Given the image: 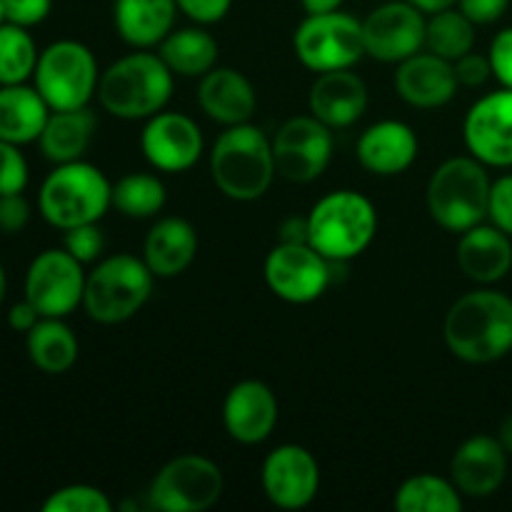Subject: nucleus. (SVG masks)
I'll use <instances>...</instances> for the list:
<instances>
[{"mask_svg": "<svg viewBox=\"0 0 512 512\" xmlns=\"http://www.w3.org/2000/svg\"><path fill=\"white\" fill-rule=\"evenodd\" d=\"M420 153L418 133L405 120L385 118L360 133L355 155L360 168L378 178H393L413 168Z\"/></svg>", "mask_w": 512, "mask_h": 512, "instance_id": "obj_20", "label": "nucleus"}, {"mask_svg": "<svg viewBox=\"0 0 512 512\" xmlns=\"http://www.w3.org/2000/svg\"><path fill=\"white\" fill-rule=\"evenodd\" d=\"M198 233L193 223L180 215L158 218L143 243V260L158 280L183 275L198 258Z\"/></svg>", "mask_w": 512, "mask_h": 512, "instance_id": "obj_25", "label": "nucleus"}, {"mask_svg": "<svg viewBox=\"0 0 512 512\" xmlns=\"http://www.w3.org/2000/svg\"><path fill=\"white\" fill-rule=\"evenodd\" d=\"M40 50L28 28L0 23V85H18L33 80Z\"/></svg>", "mask_w": 512, "mask_h": 512, "instance_id": "obj_34", "label": "nucleus"}, {"mask_svg": "<svg viewBox=\"0 0 512 512\" xmlns=\"http://www.w3.org/2000/svg\"><path fill=\"white\" fill-rule=\"evenodd\" d=\"M5 293H8V275H5L3 265H0V305H3Z\"/></svg>", "mask_w": 512, "mask_h": 512, "instance_id": "obj_50", "label": "nucleus"}, {"mask_svg": "<svg viewBox=\"0 0 512 512\" xmlns=\"http://www.w3.org/2000/svg\"><path fill=\"white\" fill-rule=\"evenodd\" d=\"M225 478L218 463L198 453L168 460L148 485L150 508L160 512H203L223 498Z\"/></svg>", "mask_w": 512, "mask_h": 512, "instance_id": "obj_10", "label": "nucleus"}, {"mask_svg": "<svg viewBox=\"0 0 512 512\" xmlns=\"http://www.w3.org/2000/svg\"><path fill=\"white\" fill-rule=\"evenodd\" d=\"M458 88L460 83L453 63L430 50L410 55L395 70V90L410 108H443L458 95Z\"/></svg>", "mask_w": 512, "mask_h": 512, "instance_id": "obj_21", "label": "nucleus"}, {"mask_svg": "<svg viewBox=\"0 0 512 512\" xmlns=\"http://www.w3.org/2000/svg\"><path fill=\"white\" fill-rule=\"evenodd\" d=\"M475 28L478 25L458 5L430 13L428 28H425V50L455 63L465 53L475 50V40H478Z\"/></svg>", "mask_w": 512, "mask_h": 512, "instance_id": "obj_32", "label": "nucleus"}, {"mask_svg": "<svg viewBox=\"0 0 512 512\" xmlns=\"http://www.w3.org/2000/svg\"><path fill=\"white\" fill-rule=\"evenodd\" d=\"M178 10L195 25H215L230 13L233 0H175Z\"/></svg>", "mask_w": 512, "mask_h": 512, "instance_id": "obj_43", "label": "nucleus"}, {"mask_svg": "<svg viewBox=\"0 0 512 512\" xmlns=\"http://www.w3.org/2000/svg\"><path fill=\"white\" fill-rule=\"evenodd\" d=\"M30 168L20 145L0 140V195L23 193L28 188Z\"/></svg>", "mask_w": 512, "mask_h": 512, "instance_id": "obj_37", "label": "nucleus"}, {"mask_svg": "<svg viewBox=\"0 0 512 512\" xmlns=\"http://www.w3.org/2000/svg\"><path fill=\"white\" fill-rule=\"evenodd\" d=\"M495 438L500 440V445L505 448V453L512 458V413H508L503 420H500L498 435H495Z\"/></svg>", "mask_w": 512, "mask_h": 512, "instance_id": "obj_48", "label": "nucleus"}, {"mask_svg": "<svg viewBox=\"0 0 512 512\" xmlns=\"http://www.w3.org/2000/svg\"><path fill=\"white\" fill-rule=\"evenodd\" d=\"M463 143L488 168H512V90L498 88L470 105Z\"/></svg>", "mask_w": 512, "mask_h": 512, "instance_id": "obj_17", "label": "nucleus"}, {"mask_svg": "<svg viewBox=\"0 0 512 512\" xmlns=\"http://www.w3.org/2000/svg\"><path fill=\"white\" fill-rule=\"evenodd\" d=\"M393 505L398 512H460L465 498L450 478L418 473L398 485Z\"/></svg>", "mask_w": 512, "mask_h": 512, "instance_id": "obj_31", "label": "nucleus"}, {"mask_svg": "<svg viewBox=\"0 0 512 512\" xmlns=\"http://www.w3.org/2000/svg\"><path fill=\"white\" fill-rule=\"evenodd\" d=\"M30 215H33V210H30V203L25 200L23 193L0 195V233H23L25 225L30 223Z\"/></svg>", "mask_w": 512, "mask_h": 512, "instance_id": "obj_41", "label": "nucleus"}, {"mask_svg": "<svg viewBox=\"0 0 512 512\" xmlns=\"http://www.w3.org/2000/svg\"><path fill=\"white\" fill-rule=\"evenodd\" d=\"M175 0H113V20L120 40L133 50H155L175 30Z\"/></svg>", "mask_w": 512, "mask_h": 512, "instance_id": "obj_26", "label": "nucleus"}, {"mask_svg": "<svg viewBox=\"0 0 512 512\" xmlns=\"http://www.w3.org/2000/svg\"><path fill=\"white\" fill-rule=\"evenodd\" d=\"M428 15L410 0H390L363 18L365 55L378 63H403L425 50Z\"/></svg>", "mask_w": 512, "mask_h": 512, "instance_id": "obj_14", "label": "nucleus"}, {"mask_svg": "<svg viewBox=\"0 0 512 512\" xmlns=\"http://www.w3.org/2000/svg\"><path fill=\"white\" fill-rule=\"evenodd\" d=\"M155 275L133 253L103 255L85 278L83 310L93 323L120 325L145 308L155 288Z\"/></svg>", "mask_w": 512, "mask_h": 512, "instance_id": "obj_7", "label": "nucleus"}, {"mask_svg": "<svg viewBox=\"0 0 512 512\" xmlns=\"http://www.w3.org/2000/svg\"><path fill=\"white\" fill-rule=\"evenodd\" d=\"M490 68H493V78L498 80L500 88L512 90V25L495 33L488 48Z\"/></svg>", "mask_w": 512, "mask_h": 512, "instance_id": "obj_40", "label": "nucleus"}, {"mask_svg": "<svg viewBox=\"0 0 512 512\" xmlns=\"http://www.w3.org/2000/svg\"><path fill=\"white\" fill-rule=\"evenodd\" d=\"M198 105L213 123L230 125L250 123L258 110V93L245 73L225 65H215L198 83Z\"/></svg>", "mask_w": 512, "mask_h": 512, "instance_id": "obj_23", "label": "nucleus"}, {"mask_svg": "<svg viewBox=\"0 0 512 512\" xmlns=\"http://www.w3.org/2000/svg\"><path fill=\"white\" fill-rule=\"evenodd\" d=\"M40 318H43V315L38 313V308H35L28 298H23L20 303L10 305V310H8V325L20 335H28Z\"/></svg>", "mask_w": 512, "mask_h": 512, "instance_id": "obj_45", "label": "nucleus"}, {"mask_svg": "<svg viewBox=\"0 0 512 512\" xmlns=\"http://www.w3.org/2000/svg\"><path fill=\"white\" fill-rule=\"evenodd\" d=\"M453 68H455V75H458V83L463 85V88H480V85H485L490 78H493V68H490L488 53L483 55L470 50V53H465L463 58L455 60Z\"/></svg>", "mask_w": 512, "mask_h": 512, "instance_id": "obj_42", "label": "nucleus"}, {"mask_svg": "<svg viewBox=\"0 0 512 512\" xmlns=\"http://www.w3.org/2000/svg\"><path fill=\"white\" fill-rule=\"evenodd\" d=\"M48 118L50 105L35 85H0V140L20 148L38 143Z\"/></svg>", "mask_w": 512, "mask_h": 512, "instance_id": "obj_28", "label": "nucleus"}, {"mask_svg": "<svg viewBox=\"0 0 512 512\" xmlns=\"http://www.w3.org/2000/svg\"><path fill=\"white\" fill-rule=\"evenodd\" d=\"M293 50L300 65L315 75L353 68L365 58L363 20L345 13L343 8L305 15L293 33Z\"/></svg>", "mask_w": 512, "mask_h": 512, "instance_id": "obj_9", "label": "nucleus"}, {"mask_svg": "<svg viewBox=\"0 0 512 512\" xmlns=\"http://www.w3.org/2000/svg\"><path fill=\"white\" fill-rule=\"evenodd\" d=\"M0 23H3V0H0Z\"/></svg>", "mask_w": 512, "mask_h": 512, "instance_id": "obj_51", "label": "nucleus"}, {"mask_svg": "<svg viewBox=\"0 0 512 512\" xmlns=\"http://www.w3.org/2000/svg\"><path fill=\"white\" fill-rule=\"evenodd\" d=\"M333 130L315 115H293L273 135V158L278 175L288 183H313L333 160Z\"/></svg>", "mask_w": 512, "mask_h": 512, "instance_id": "obj_13", "label": "nucleus"}, {"mask_svg": "<svg viewBox=\"0 0 512 512\" xmlns=\"http://www.w3.org/2000/svg\"><path fill=\"white\" fill-rule=\"evenodd\" d=\"M278 398L263 380H240L223 400V428L240 445H260L278 425Z\"/></svg>", "mask_w": 512, "mask_h": 512, "instance_id": "obj_18", "label": "nucleus"}, {"mask_svg": "<svg viewBox=\"0 0 512 512\" xmlns=\"http://www.w3.org/2000/svg\"><path fill=\"white\" fill-rule=\"evenodd\" d=\"M175 90L173 70L158 50H133L100 73L98 103L118 120H148L165 110Z\"/></svg>", "mask_w": 512, "mask_h": 512, "instance_id": "obj_2", "label": "nucleus"}, {"mask_svg": "<svg viewBox=\"0 0 512 512\" xmlns=\"http://www.w3.org/2000/svg\"><path fill=\"white\" fill-rule=\"evenodd\" d=\"M25 350L40 373L63 375L78 363L80 343L65 318H40L25 335Z\"/></svg>", "mask_w": 512, "mask_h": 512, "instance_id": "obj_30", "label": "nucleus"}, {"mask_svg": "<svg viewBox=\"0 0 512 512\" xmlns=\"http://www.w3.org/2000/svg\"><path fill=\"white\" fill-rule=\"evenodd\" d=\"M368 85L353 68L318 73L308 93V113L330 130H343L358 123L368 110Z\"/></svg>", "mask_w": 512, "mask_h": 512, "instance_id": "obj_22", "label": "nucleus"}, {"mask_svg": "<svg viewBox=\"0 0 512 512\" xmlns=\"http://www.w3.org/2000/svg\"><path fill=\"white\" fill-rule=\"evenodd\" d=\"M63 245L83 265H95L105 253V233L100 223H85L63 230Z\"/></svg>", "mask_w": 512, "mask_h": 512, "instance_id": "obj_36", "label": "nucleus"}, {"mask_svg": "<svg viewBox=\"0 0 512 512\" xmlns=\"http://www.w3.org/2000/svg\"><path fill=\"white\" fill-rule=\"evenodd\" d=\"M140 150L150 168L158 173H185L203 158L205 138L200 125L190 115L178 110H160L145 120Z\"/></svg>", "mask_w": 512, "mask_h": 512, "instance_id": "obj_15", "label": "nucleus"}, {"mask_svg": "<svg viewBox=\"0 0 512 512\" xmlns=\"http://www.w3.org/2000/svg\"><path fill=\"white\" fill-rule=\"evenodd\" d=\"M455 260L460 273L475 285H495L512 270V238L485 220L460 233Z\"/></svg>", "mask_w": 512, "mask_h": 512, "instance_id": "obj_24", "label": "nucleus"}, {"mask_svg": "<svg viewBox=\"0 0 512 512\" xmlns=\"http://www.w3.org/2000/svg\"><path fill=\"white\" fill-rule=\"evenodd\" d=\"M488 220L512 238V173L500 175L490 185Z\"/></svg>", "mask_w": 512, "mask_h": 512, "instance_id": "obj_38", "label": "nucleus"}, {"mask_svg": "<svg viewBox=\"0 0 512 512\" xmlns=\"http://www.w3.org/2000/svg\"><path fill=\"white\" fill-rule=\"evenodd\" d=\"M508 460L510 455L495 435H473L450 458V480L463 498H490L508 478Z\"/></svg>", "mask_w": 512, "mask_h": 512, "instance_id": "obj_19", "label": "nucleus"}, {"mask_svg": "<svg viewBox=\"0 0 512 512\" xmlns=\"http://www.w3.org/2000/svg\"><path fill=\"white\" fill-rule=\"evenodd\" d=\"M158 55L165 60L175 78H203L205 73L218 65L220 45L205 25H188L175 28L163 43L158 45Z\"/></svg>", "mask_w": 512, "mask_h": 512, "instance_id": "obj_29", "label": "nucleus"}, {"mask_svg": "<svg viewBox=\"0 0 512 512\" xmlns=\"http://www.w3.org/2000/svg\"><path fill=\"white\" fill-rule=\"evenodd\" d=\"M338 263L305 243H283L280 240L263 263V278L270 293L290 305H310L323 298L333 285V270Z\"/></svg>", "mask_w": 512, "mask_h": 512, "instance_id": "obj_11", "label": "nucleus"}, {"mask_svg": "<svg viewBox=\"0 0 512 512\" xmlns=\"http://www.w3.org/2000/svg\"><path fill=\"white\" fill-rule=\"evenodd\" d=\"M208 165L215 188L235 203L260 200L278 175L273 138L253 123L223 128L210 148Z\"/></svg>", "mask_w": 512, "mask_h": 512, "instance_id": "obj_3", "label": "nucleus"}, {"mask_svg": "<svg viewBox=\"0 0 512 512\" xmlns=\"http://www.w3.org/2000/svg\"><path fill=\"white\" fill-rule=\"evenodd\" d=\"M100 73L95 53L80 40H55L40 50L33 85L50 110H75L98 95Z\"/></svg>", "mask_w": 512, "mask_h": 512, "instance_id": "obj_8", "label": "nucleus"}, {"mask_svg": "<svg viewBox=\"0 0 512 512\" xmlns=\"http://www.w3.org/2000/svg\"><path fill=\"white\" fill-rule=\"evenodd\" d=\"M410 3H413L415 8L423 10L425 15H430V13H438V10L453 8V5H458V0H410Z\"/></svg>", "mask_w": 512, "mask_h": 512, "instance_id": "obj_49", "label": "nucleus"}, {"mask_svg": "<svg viewBox=\"0 0 512 512\" xmlns=\"http://www.w3.org/2000/svg\"><path fill=\"white\" fill-rule=\"evenodd\" d=\"M113 500L108 493L88 483L63 485L45 498L43 512H110Z\"/></svg>", "mask_w": 512, "mask_h": 512, "instance_id": "obj_35", "label": "nucleus"}, {"mask_svg": "<svg viewBox=\"0 0 512 512\" xmlns=\"http://www.w3.org/2000/svg\"><path fill=\"white\" fill-rule=\"evenodd\" d=\"M443 338L463 363H498L512 353V298L493 285L460 295L445 315Z\"/></svg>", "mask_w": 512, "mask_h": 512, "instance_id": "obj_1", "label": "nucleus"}, {"mask_svg": "<svg viewBox=\"0 0 512 512\" xmlns=\"http://www.w3.org/2000/svg\"><path fill=\"white\" fill-rule=\"evenodd\" d=\"M53 10V0H3L5 23L20 25V28H35L43 23Z\"/></svg>", "mask_w": 512, "mask_h": 512, "instance_id": "obj_39", "label": "nucleus"}, {"mask_svg": "<svg viewBox=\"0 0 512 512\" xmlns=\"http://www.w3.org/2000/svg\"><path fill=\"white\" fill-rule=\"evenodd\" d=\"M263 493L275 508L303 510L318 498L320 465L308 448L295 443L270 450L260 468Z\"/></svg>", "mask_w": 512, "mask_h": 512, "instance_id": "obj_16", "label": "nucleus"}, {"mask_svg": "<svg viewBox=\"0 0 512 512\" xmlns=\"http://www.w3.org/2000/svg\"><path fill=\"white\" fill-rule=\"evenodd\" d=\"M512 0H458V8L475 25H493L508 13Z\"/></svg>", "mask_w": 512, "mask_h": 512, "instance_id": "obj_44", "label": "nucleus"}, {"mask_svg": "<svg viewBox=\"0 0 512 512\" xmlns=\"http://www.w3.org/2000/svg\"><path fill=\"white\" fill-rule=\"evenodd\" d=\"M168 203L165 183L153 173H125L113 183V208L123 218L150 220Z\"/></svg>", "mask_w": 512, "mask_h": 512, "instance_id": "obj_33", "label": "nucleus"}, {"mask_svg": "<svg viewBox=\"0 0 512 512\" xmlns=\"http://www.w3.org/2000/svg\"><path fill=\"white\" fill-rule=\"evenodd\" d=\"M378 210L358 190H333L308 213V243L333 263H350L373 245Z\"/></svg>", "mask_w": 512, "mask_h": 512, "instance_id": "obj_5", "label": "nucleus"}, {"mask_svg": "<svg viewBox=\"0 0 512 512\" xmlns=\"http://www.w3.org/2000/svg\"><path fill=\"white\" fill-rule=\"evenodd\" d=\"M85 278V265L60 245L43 250L30 260L23 293L43 318H68L83 308Z\"/></svg>", "mask_w": 512, "mask_h": 512, "instance_id": "obj_12", "label": "nucleus"}, {"mask_svg": "<svg viewBox=\"0 0 512 512\" xmlns=\"http://www.w3.org/2000/svg\"><path fill=\"white\" fill-rule=\"evenodd\" d=\"M113 208V183L88 160L60 163L45 175L38 190V210L55 230L100 223Z\"/></svg>", "mask_w": 512, "mask_h": 512, "instance_id": "obj_4", "label": "nucleus"}, {"mask_svg": "<svg viewBox=\"0 0 512 512\" xmlns=\"http://www.w3.org/2000/svg\"><path fill=\"white\" fill-rule=\"evenodd\" d=\"M488 165L473 155H455L433 170L425 188V205L435 225L448 233H465L488 220Z\"/></svg>", "mask_w": 512, "mask_h": 512, "instance_id": "obj_6", "label": "nucleus"}, {"mask_svg": "<svg viewBox=\"0 0 512 512\" xmlns=\"http://www.w3.org/2000/svg\"><path fill=\"white\" fill-rule=\"evenodd\" d=\"M283 243H305L308 240V215L305 218H288L280 225Z\"/></svg>", "mask_w": 512, "mask_h": 512, "instance_id": "obj_46", "label": "nucleus"}, {"mask_svg": "<svg viewBox=\"0 0 512 512\" xmlns=\"http://www.w3.org/2000/svg\"><path fill=\"white\" fill-rule=\"evenodd\" d=\"M98 133V115L90 105L75 110H50L38 148L53 165L83 160Z\"/></svg>", "mask_w": 512, "mask_h": 512, "instance_id": "obj_27", "label": "nucleus"}, {"mask_svg": "<svg viewBox=\"0 0 512 512\" xmlns=\"http://www.w3.org/2000/svg\"><path fill=\"white\" fill-rule=\"evenodd\" d=\"M345 0H300L305 15H318V13H333V10L343 8Z\"/></svg>", "mask_w": 512, "mask_h": 512, "instance_id": "obj_47", "label": "nucleus"}]
</instances>
